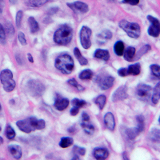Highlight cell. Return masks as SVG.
<instances>
[{
  "label": "cell",
  "mask_w": 160,
  "mask_h": 160,
  "mask_svg": "<svg viewBox=\"0 0 160 160\" xmlns=\"http://www.w3.org/2000/svg\"><path fill=\"white\" fill-rule=\"evenodd\" d=\"M73 37V30L69 25H61L54 35V41L58 45L66 46L71 42Z\"/></svg>",
  "instance_id": "cell-2"
},
{
  "label": "cell",
  "mask_w": 160,
  "mask_h": 160,
  "mask_svg": "<svg viewBox=\"0 0 160 160\" xmlns=\"http://www.w3.org/2000/svg\"><path fill=\"white\" fill-rule=\"evenodd\" d=\"M28 60H29L30 62H34V58H33L32 55H31V54H28Z\"/></svg>",
  "instance_id": "cell-46"
},
{
  "label": "cell",
  "mask_w": 160,
  "mask_h": 160,
  "mask_svg": "<svg viewBox=\"0 0 160 160\" xmlns=\"http://www.w3.org/2000/svg\"><path fill=\"white\" fill-rule=\"evenodd\" d=\"M0 131H1V127H0Z\"/></svg>",
  "instance_id": "cell-51"
},
{
  "label": "cell",
  "mask_w": 160,
  "mask_h": 160,
  "mask_svg": "<svg viewBox=\"0 0 160 160\" xmlns=\"http://www.w3.org/2000/svg\"><path fill=\"white\" fill-rule=\"evenodd\" d=\"M4 7V1L3 0H0V14H2V10Z\"/></svg>",
  "instance_id": "cell-45"
},
{
  "label": "cell",
  "mask_w": 160,
  "mask_h": 160,
  "mask_svg": "<svg viewBox=\"0 0 160 160\" xmlns=\"http://www.w3.org/2000/svg\"><path fill=\"white\" fill-rule=\"evenodd\" d=\"M3 143V138L2 137H0V145H2Z\"/></svg>",
  "instance_id": "cell-48"
},
{
  "label": "cell",
  "mask_w": 160,
  "mask_h": 160,
  "mask_svg": "<svg viewBox=\"0 0 160 160\" xmlns=\"http://www.w3.org/2000/svg\"><path fill=\"white\" fill-rule=\"evenodd\" d=\"M151 71L153 75H155L156 78H160V72H159V66L154 64V65L151 66Z\"/></svg>",
  "instance_id": "cell-37"
},
{
  "label": "cell",
  "mask_w": 160,
  "mask_h": 160,
  "mask_svg": "<svg viewBox=\"0 0 160 160\" xmlns=\"http://www.w3.org/2000/svg\"><path fill=\"white\" fill-rule=\"evenodd\" d=\"M73 142H74V141H73L72 138H70V137H63V138H62L61 140H60L59 146L62 148H68L72 145Z\"/></svg>",
  "instance_id": "cell-29"
},
{
  "label": "cell",
  "mask_w": 160,
  "mask_h": 160,
  "mask_svg": "<svg viewBox=\"0 0 160 160\" xmlns=\"http://www.w3.org/2000/svg\"><path fill=\"white\" fill-rule=\"evenodd\" d=\"M82 122H88V121H90V116L88 115V113L82 112Z\"/></svg>",
  "instance_id": "cell-44"
},
{
  "label": "cell",
  "mask_w": 160,
  "mask_h": 160,
  "mask_svg": "<svg viewBox=\"0 0 160 160\" xmlns=\"http://www.w3.org/2000/svg\"><path fill=\"white\" fill-rule=\"evenodd\" d=\"M0 42L2 44H5L6 42L5 29L1 23H0Z\"/></svg>",
  "instance_id": "cell-38"
},
{
  "label": "cell",
  "mask_w": 160,
  "mask_h": 160,
  "mask_svg": "<svg viewBox=\"0 0 160 160\" xmlns=\"http://www.w3.org/2000/svg\"><path fill=\"white\" fill-rule=\"evenodd\" d=\"M27 89L32 96H41L45 91V86L36 79H31L27 82Z\"/></svg>",
  "instance_id": "cell-7"
},
{
  "label": "cell",
  "mask_w": 160,
  "mask_h": 160,
  "mask_svg": "<svg viewBox=\"0 0 160 160\" xmlns=\"http://www.w3.org/2000/svg\"><path fill=\"white\" fill-rule=\"evenodd\" d=\"M160 98V84L158 83L155 86V89H154V92H153L152 98H151V101H152V103L154 105H156L158 104V101H159Z\"/></svg>",
  "instance_id": "cell-26"
},
{
  "label": "cell",
  "mask_w": 160,
  "mask_h": 160,
  "mask_svg": "<svg viewBox=\"0 0 160 160\" xmlns=\"http://www.w3.org/2000/svg\"><path fill=\"white\" fill-rule=\"evenodd\" d=\"M104 124L106 128L113 131L115 128V119L114 115L111 112H108L104 115Z\"/></svg>",
  "instance_id": "cell-16"
},
{
  "label": "cell",
  "mask_w": 160,
  "mask_h": 160,
  "mask_svg": "<svg viewBox=\"0 0 160 160\" xmlns=\"http://www.w3.org/2000/svg\"><path fill=\"white\" fill-rule=\"evenodd\" d=\"M118 25L119 28L123 30L129 37L132 38H139L141 35V29L138 23L128 22L127 20H121Z\"/></svg>",
  "instance_id": "cell-5"
},
{
  "label": "cell",
  "mask_w": 160,
  "mask_h": 160,
  "mask_svg": "<svg viewBox=\"0 0 160 160\" xmlns=\"http://www.w3.org/2000/svg\"><path fill=\"white\" fill-rule=\"evenodd\" d=\"M122 2L123 3L130 4V5L132 6H135L139 3V0H122Z\"/></svg>",
  "instance_id": "cell-41"
},
{
  "label": "cell",
  "mask_w": 160,
  "mask_h": 160,
  "mask_svg": "<svg viewBox=\"0 0 160 160\" xmlns=\"http://www.w3.org/2000/svg\"><path fill=\"white\" fill-rule=\"evenodd\" d=\"M78 110H79V108H75V107H73L72 109L70 111V114H71L72 116H75V115H78Z\"/></svg>",
  "instance_id": "cell-43"
},
{
  "label": "cell",
  "mask_w": 160,
  "mask_h": 160,
  "mask_svg": "<svg viewBox=\"0 0 160 160\" xmlns=\"http://www.w3.org/2000/svg\"><path fill=\"white\" fill-rule=\"evenodd\" d=\"M124 50H125V47H124V43L122 41H118L114 45V52L118 56H122L123 55Z\"/></svg>",
  "instance_id": "cell-24"
},
{
  "label": "cell",
  "mask_w": 160,
  "mask_h": 160,
  "mask_svg": "<svg viewBox=\"0 0 160 160\" xmlns=\"http://www.w3.org/2000/svg\"><path fill=\"white\" fill-rule=\"evenodd\" d=\"M18 41L22 46H25L27 44V39H26V37L25 35H24L22 32H19L18 33Z\"/></svg>",
  "instance_id": "cell-40"
},
{
  "label": "cell",
  "mask_w": 160,
  "mask_h": 160,
  "mask_svg": "<svg viewBox=\"0 0 160 160\" xmlns=\"http://www.w3.org/2000/svg\"><path fill=\"white\" fill-rule=\"evenodd\" d=\"M70 101L67 98H63L60 95H57L55 100V108L58 111H64L69 106Z\"/></svg>",
  "instance_id": "cell-15"
},
{
  "label": "cell",
  "mask_w": 160,
  "mask_h": 160,
  "mask_svg": "<svg viewBox=\"0 0 160 160\" xmlns=\"http://www.w3.org/2000/svg\"><path fill=\"white\" fill-rule=\"evenodd\" d=\"M68 6L75 13H81L84 14L89 11V8L87 3L83 2H68Z\"/></svg>",
  "instance_id": "cell-14"
},
{
  "label": "cell",
  "mask_w": 160,
  "mask_h": 160,
  "mask_svg": "<svg viewBox=\"0 0 160 160\" xmlns=\"http://www.w3.org/2000/svg\"><path fill=\"white\" fill-rule=\"evenodd\" d=\"M93 76V72L92 71H91L90 69H86L83 70L82 71H81L78 75L80 79L82 80H89L92 78Z\"/></svg>",
  "instance_id": "cell-31"
},
{
  "label": "cell",
  "mask_w": 160,
  "mask_h": 160,
  "mask_svg": "<svg viewBox=\"0 0 160 160\" xmlns=\"http://www.w3.org/2000/svg\"><path fill=\"white\" fill-rule=\"evenodd\" d=\"M7 31L9 33V35H14V33H15V30H14V28H13V26L11 25L10 22H8V25H7Z\"/></svg>",
  "instance_id": "cell-42"
},
{
  "label": "cell",
  "mask_w": 160,
  "mask_h": 160,
  "mask_svg": "<svg viewBox=\"0 0 160 160\" xmlns=\"http://www.w3.org/2000/svg\"><path fill=\"white\" fill-rule=\"evenodd\" d=\"M148 19L151 22V26L149 27L148 31V35L152 37H155V38H157L160 34L159 21H158V18H155L154 16H151V15H148Z\"/></svg>",
  "instance_id": "cell-12"
},
{
  "label": "cell",
  "mask_w": 160,
  "mask_h": 160,
  "mask_svg": "<svg viewBox=\"0 0 160 160\" xmlns=\"http://www.w3.org/2000/svg\"><path fill=\"white\" fill-rule=\"evenodd\" d=\"M152 88L147 84H139L136 88L137 97L142 101H148L151 96Z\"/></svg>",
  "instance_id": "cell-10"
},
{
  "label": "cell",
  "mask_w": 160,
  "mask_h": 160,
  "mask_svg": "<svg viewBox=\"0 0 160 160\" xmlns=\"http://www.w3.org/2000/svg\"><path fill=\"white\" fill-rule=\"evenodd\" d=\"M22 11H19L17 12L16 15V26L17 28H20L21 26V22H22Z\"/></svg>",
  "instance_id": "cell-39"
},
{
  "label": "cell",
  "mask_w": 160,
  "mask_h": 160,
  "mask_svg": "<svg viewBox=\"0 0 160 160\" xmlns=\"http://www.w3.org/2000/svg\"><path fill=\"white\" fill-rule=\"evenodd\" d=\"M137 126L135 128H127L122 127L124 136L129 140H134L144 130V118L142 115H138L136 118Z\"/></svg>",
  "instance_id": "cell-4"
},
{
  "label": "cell",
  "mask_w": 160,
  "mask_h": 160,
  "mask_svg": "<svg viewBox=\"0 0 160 160\" xmlns=\"http://www.w3.org/2000/svg\"><path fill=\"white\" fill-rule=\"evenodd\" d=\"M94 102L98 106L100 110H102L104 108V107H105L106 102H107V97L103 95H98L97 98H95Z\"/></svg>",
  "instance_id": "cell-27"
},
{
  "label": "cell",
  "mask_w": 160,
  "mask_h": 160,
  "mask_svg": "<svg viewBox=\"0 0 160 160\" xmlns=\"http://www.w3.org/2000/svg\"><path fill=\"white\" fill-rule=\"evenodd\" d=\"M9 152L15 159H19L22 157V148L18 145H11L8 147Z\"/></svg>",
  "instance_id": "cell-18"
},
{
  "label": "cell",
  "mask_w": 160,
  "mask_h": 160,
  "mask_svg": "<svg viewBox=\"0 0 160 160\" xmlns=\"http://www.w3.org/2000/svg\"><path fill=\"white\" fill-rule=\"evenodd\" d=\"M73 154H74V158L72 159H79L78 156H83L86 154V149L83 148H80L78 146H75L73 148Z\"/></svg>",
  "instance_id": "cell-25"
},
{
  "label": "cell",
  "mask_w": 160,
  "mask_h": 160,
  "mask_svg": "<svg viewBox=\"0 0 160 160\" xmlns=\"http://www.w3.org/2000/svg\"><path fill=\"white\" fill-rule=\"evenodd\" d=\"M95 82L98 84L100 89L106 91V90L110 89L114 85L115 78L111 75L102 73V74L97 75L96 78H95Z\"/></svg>",
  "instance_id": "cell-8"
},
{
  "label": "cell",
  "mask_w": 160,
  "mask_h": 160,
  "mask_svg": "<svg viewBox=\"0 0 160 160\" xmlns=\"http://www.w3.org/2000/svg\"><path fill=\"white\" fill-rule=\"evenodd\" d=\"M28 24H29L31 33L35 34V33L38 32V30H39V26H38V22L35 20L34 17H30L28 18Z\"/></svg>",
  "instance_id": "cell-22"
},
{
  "label": "cell",
  "mask_w": 160,
  "mask_h": 160,
  "mask_svg": "<svg viewBox=\"0 0 160 160\" xmlns=\"http://www.w3.org/2000/svg\"><path fill=\"white\" fill-rule=\"evenodd\" d=\"M68 84H70L71 86H72V87H74V88H77L78 91H83L84 90L83 87H82L81 85H79V84L77 82V81L75 79V78H71V79L68 80Z\"/></svg>",
  "instance_id": "cell-36"
},
{
  "label": "cell",
  "mask_w": 160,
  "mask_h": 160,
  "mask_svg": "<svg viewBox=\"0 0 160 160\" xmlns=\"http://www.w3.org/2000/svg\"><path fill=\"white\" fill-rule=\"evenodd\" d=\"M135 48L133 47H128L126 50H124L123 57L128 62H132L135 57Z\"/></svg>",
  "instance_id": "cell-20"
},
{
  "label": "cell",
  "mask_w": 160,
  "mask_h": 160,
  "mask_svg": "<svg viewBox=\"0 0 160 160\" xmlns=\"http://www.w3.org/2000/svg\"><path fill=\"white\" fill-rule=\"evenodd\" d=\"M151 48L150 45H144L142 48H141V49H140L138 52V56H137V58H136L137 59H138V58H139L141 56H142L143 55H145L146 53L151 50Z\"/></svg>",
  "instance_id": "cell-35"
},
{
  "label": "cell",
  "mask_w": 160,
  "mask_h": 160,
  "mask_svg": "<svg viewBox=\"0 0 160 160\" xmlns=\"http://www.w3.org/2000/svg\"><path fill=\"white\" fill-rule=\"evenodd\" d=\"M1 110H2V106H1V103H0V111H1Z\"/></svg>",
  "instance_id": "cell-50"
},
{
  "label": "cell",
  "mask_w": 160,
  "mask_h": 160,
  "mask_svg": "<svg viewBox=\"0 0 160 160\" xmlns=\"http://www.w3.org/2000/svg\"><path fill=\"white\" fill-rule=\"evenodd\" d=\"M122 155H123V158H124V159H128V157H127V155H126V153L125 152H124L123 154H122Z\"/></svg>",
  "instance_id": "cell-49"
},
{
  "label": "cell",
  "mask_w": 160,
  "mask_h": 160,
  "mask_svg": "<svg viewBox=\"0 0 160 160\" xmlns=\"http://www.w3.org/2000/svg\"><path fill=\"white\" fill-rule=\"evenodd\" d=\"M127 98H128V88L126 86H120L113 94L112 101L113 102H118V101L126 99Z\"/></svg>",
  "instance_id": "cell-13"
},
{
  "label": "cell",
  "mask_w": 160,
  "mask_h": 160,
  "mask_svg": "<svg viewBox=\"0 0 160 160\" xmlns=\"http://www.w3.org/2000/svg\"><path fill=\"white\" fill-rule=\"evenodd\" d=\"M71 104H72L73 107H75V108H81L84 106L87 105V102L84 101V100L79 99V98H74V99L71 101Z\"/></svg>",
  "instance_id": "cell-34"
},
{
  "label": "cell",
  "mask_w": 160,
  "mask_h": 160,
  "mask_svg": "<svg viewBox=\"0 0 160 160\" xmlns=\"http://www.w3.org/2000/svg\"><path fill=\"white\" fill-rule=\"evenodd\" d=\"M55 66L62 74L69 75L74 70L75 62L71 55L68 54H62L55 59Z\"/></svg>",
  "instance_id": "cell-3"
},
{
  "label": "cell",
  "mask_w": 160,
  "mask_h": 160,
  "mask_svg": "<svg viewBox=\"0 0 160 160\" xmlns=\"http://www.w3.org/2000/svg\"><path fill=\"white\" fill-rule=\"evenodd\" d=\"M93 155H94L95 158H96V159L103 160L107 159L109 157V152H108V149H106V148H98L94 150Z\"/></svg>",
  "instance_id": "cell-17"
},
{
  "label": "cell",
  "mask_w": 160,
  "mask_h": 160,
  "mask_svg": "<svg viewBox=\"0 0 160 160\" xmlns=\"http://www.w3.org/2000/svg\"><path fill=\"white\" fill-rule=\"evenodd\" d=\"M150 138L152 140L153 142L158 143L160 141V133L158 129H153L150 133Z\"/></svg>",
  "instance_id": "cell-32"
},
{
  "label": "cell",
  "mask_w": 160,
  "mask_h": 160,
  "mask_svg": "<svg viewBox=\"0 0 160 160\" xmlns=\"http://www.w3.org/2000/svg\"><path fill=\"white\" fill-rule=\"evenodd\" d=\"M98 37L99 39L108 41V40H110L112 38V33L109 30H105V31H102L100 34H98Z\"/></svg>",
  "instance_id": "cell-33"
},
{
  "label": "cell",
  "mask_w": 160,
  "mask_h": 160,
  "mask_svg": "<svg viewBox=\"0 0 160 160\" xmlns=\"http://www.w3.org/2000/svg\"><path fill=\"white\" fill-rule=\"evenodd\" d=\"M5 135L6 136H7V138H8L9 140H13L15 138L16 134H15V130L11 128V126L10 125V124H8L7 127H6Z\"/></svg>",
  "instance_id": "cell-30"
},
{
  "label": "cell",
  "mask_w": 160,
  "mask_h": 160,
  "mask_svg": "<svg viewBox=\"0 0 160 160\" xmlns=\"http://www.w3.org/2000/svg\"><path fill=\"white\" fill-rule=\"evenodd\" d=\"M74 55H75V56L76 57L77 60H78V62H79L81 65L82 66L88 65V59H87L85 57L82 56V54H81V51H79V49H78V48H75V49H74Z\"/></svg>",
  "instance_id": "cell-23"
},
{
  "label": "cell",
  "mask_w": 160,
  "mask_h": 160,
  "mask_svg": "<svg viewBox=\"0 0 160 160\" xmlns=\"http://www.w3.org/2000/svg\"><path fill=\"white\" fill-rule=\"evenodd\" d=\"M141 71L140 63L133 64L129 66L128 68H121L118 71V75L121 77H125L128 75H138Z\"/></svg>",
  "instance_id": "cell-11"
},
{
  "label": "cell",
  "mask_w": 160,
  "mask_h": 160,
  "mask_svg": "<svg viewBox=\"0 0 160 160\" xmlns=\"http://www.w3.org/2000/svg\"><path fill=\"white\" fill-rule=\"evenodd\" d=\"M92 34V31L88 27H82L80 31V42L81 45L84 49L88 50L91 47V36Z\"/></svg>",
  "instance_id": "cell-9"
},
{
  "label": "cell",
  "mask_w": 160,
  "mask_h": 160,
  "mask_svg": "<svg viewBox=\"0 0 160 160\" xmlns=\"http://www.w3.org/2000/svg\"><path fill=\"white\" fill-rule=\"evenodd\" d=\"M16 125L20 131L29 134L36 130L44 129L46 127V122L42 119H38L35 117H30V118L18 121L16 122Z\"/></svg>",
  "instance_id": "cell-1"
},
{
  "label": "cell",
  "mask_w": 160,
  "mask_h": 160,
  "mask_svg": "<svg viewBox=\"0 0 160 160\" xmlns=\"http://www.w3.org/2000/svg\"><path fill=\"white\" fill-rule=\"evenodd\" d=\"M94 57L98 59H102L103 61H108L110 58V53L108 50L102 49H97L95 51Z\"/></svg>",
  "instance_id": "cell-19"
},
{
  "label": "cell",
  "mask_w": 160,
  "mask_h": 160,
  "mask_svg": "<svg viewBox=\"0 0 160 160\" xmlns=\"http://www.w3.org/2000/svg\"><path fill=\"white\" fill-rule=\"evenodd\" d=\"M9 1H10V2H11V3L15 4V3H16V2L18 1V0H9Z\"/></svg>",
  "instance_id": "cell-47"
},
{
  "label": "cell",
  "mask_w": 160,
  "mask_h": 160,
  "mask_svg": "<svg viewBox=\"0 0 160 160\" xmlns=\"http://www.w3.org/2000/svg\"><path fill=\"white\" fill-rule=\"evenodd\" d=\"M49 0H24V2L27 6L31 8H39L47 3Z\"/></svg>",
  "instance_id": "cell-21"
},
{
  "label": "cell",
  "mask_w": 160,
  "mask_h": 160,
  "mask_svg": "<svg viewBox=\"0 0 160 160\" xmlns=\"http://www.w3.org/2000/svg\"><path fill=\"white\" fill-rule=\"evenodd\" d=\"M81 126H82L83 131H85L87 134H88V135H91V134H93V133L95 132V128H94V126L90 122V121H88V122H82Z\"/></svg>",
  "instance_id": "cell-28"
},
{
  "label": "cell",
  "mask_w": 160,
  "mask_h": 160,
  "mask_svg": "<svg viewBox=\"0 0 160 160\" xmlns=\"http://www.w3.org/2000/svg\"><path fill=\"white\" fill-rule=\"evenodd\" d=\"M0 81L3 87L4 91L11 92L15 88V81L13 78V74L9 69H4L0 73Z\"/></svg>",
  "instance_id": "cell-6"
}]
</instances>
